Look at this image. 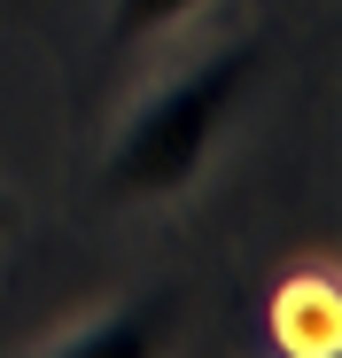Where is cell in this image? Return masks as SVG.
<instances>
[{
	"instance_id": "cell-4",
	"label": "cell",
	"mask_w": 342,
	"mask_h": 358,
	"mask_svg": "<svg viewBox=\"0 0 342 358\" xmlns=\"http://www.w3.org/2000/svg\"><path fill=\"white\" fill-rule=\"evenodd\" d=\"M8 234H16V195L0 187V242H8Z\"/></svg>"
},
{
	"instance_id": "cell-3",
	"label": "cell",
	"mask_w": 342,
	"mask_h": 358,
	"mask_svg": "<svg viewBox=\"0 0 342 358\" xmlns=\"http://www.w3.org/2000/svg\"><path fill=\"white\" fill-rule=\"evenodd\" d=\"M202 8H210V0H109V47H140V39L187 24Z\"/></svg>"
},
{
	"instance_id": "cell-1",
	"label": "cell",
	"mask_w": 342,
	"mask_h": 358,
	"mask_svg": "<svg viewBox=\"0 0 342 358\" xmlns=\"http://www.w3.org/2000/svg\"><path fill=\"white\" fill-rule=\"evenodd\" d=\"M249 71H257V47L241 39V47L210 55V63L163 78L117 125L109 164H101V187L117 203H171V195H187L202 179V164H210V148L225 141V125H234V109L249 94Z\"/></svg>"
},
{
	"instance_id": "cell-2",
	"label": "cell",
	"mask_w": 342,
	"mask_h": 358,
	"mask_svg": "<svg viewBox=\"0 0 342 358\" xmlns=\"http://www.w3.org/2000/svg\"><path fill=\"white\" fill-rule=\"evenodd\" d=\"M156 304H117V312H94L78 320V335H54L47 358H109V350H148L156 343Z\"/></svg>"
}]
</instances>
